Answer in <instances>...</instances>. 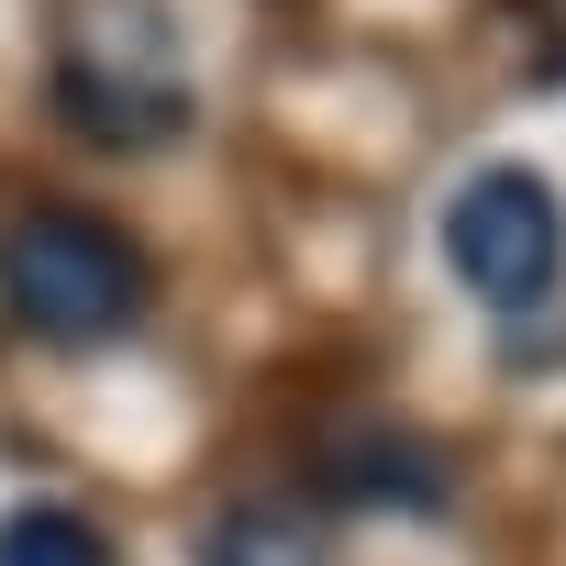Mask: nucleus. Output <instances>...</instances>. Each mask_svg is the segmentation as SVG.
Listing matches in <instances>:
<instances>
[{"instance_id": "1", "label": "nucleus", "mask_w": 566, "mask_h": 566, "mask_svg": "<svg viewBox=\"0 0 566 566\" xmlns=\"http://www.w3.org/2000/svg\"><path fill=\"white\" fill-rule=\"evenodd\" d=\"M45 90L56 123L101 156H156L189 134V45L167 0H56L45 23Z\"/></svg>"}, {"instance_id": "2", "label": "nucleus", "mask_w": 566, "mask_h": 566, "mask_svg": "<svg viewBox=\"0 0 566 566\" xmlns=\"http://www.w3.org/2000/svg\"><path fill=\"white\" fill-rule=\"evenodd\" d=\"M0 312L45 345H112L145 323V244L78 200L0 211Z\"/></svg>"}, {"instance_id": "3", "label": "nucleus", "mask_w": 566, "mask_h": 566, "mask_svg": "<svg viewBox=\"0 0 566 566\" xmlns=\"http://www.w3.org/2000/svg\"><path fill=\"white\" fill-rule=\"evenodd\" d=\"M433 244L455 266V290L478 312H500V323H522V312H544L566 290V200H555L544 167H467L444 222H433Z\"/></svg>"}, {"instance_id": "4", "label": "nucleus", "mask_w": 566, "mask_h": 566, "mask_svg": "<svg viewBox=\"0 0 566 566\" xmlns=\"http://www.w3.org/2000/svg\"><path fill=\"white\" fill-rule=\"evenodd\" d=\"M200 566H323V522L301 500H233L200 533Z\"/></svg>"}, {"instance_id": "5", "label": "nucleus", "mask_w": 566, "mask_h": 566, "mask_svg": "<svg viewBox=\"0 0 566 566\" xmlns=\"http://www.w3.org/2000/svg\"><path fill=\"white\" fill-rule=\"evenodd\" d=\"M0 566H112V533L67 500H23L0 511Z\"/></svg>"}, {"instance_id": "6", "label": "nucleus", "mask_w": 566, "mask_h": 566, "mask_svg": "<svg viewBox=\"0 0 566 566\" xmlns=\"http://www.w3.org/2000/svg\"><path fill=\"white\" fill-rule=\"evenodd\" d=\"M334 489L345 500H411V511H433L444 500V467L422 444H345L334 455Z\"/></svg>"}, {"instance_id": "7", "label": "nucleus", "mask_w": 566, "mask_h": 566, "mask_svg": "<svg viewBox=\"0 0 566 566\" xmlns=\"http://www.w3.org/2000/svg\"><path fill=\"white\" fill-rule=\"evenodd\" d=\"M533 34H544V56L566 67V0H533Z\"/></svg>"}]
</instances>
